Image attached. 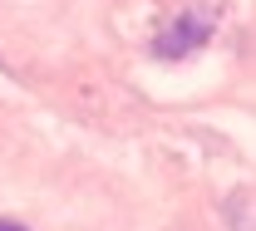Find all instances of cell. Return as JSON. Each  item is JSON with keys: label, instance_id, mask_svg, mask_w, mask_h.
Segmentation results:
<instances>
[{"label": "cell", "instance_id": "cell-1", "mask_svg": "<svg viewBox=\"0 0 256 231\" xmlns=\"http://www.w3.org/2000/svg\"><path fill=\"white\" fill-rule=\"evenodd\" d=\"M212 25H217V15H212V10H202V5L178 10V15H172V25L158 34V54H162V59H182V54H192V49H202V44H207V34H212Z\"/></svg>", "mask_w": 256, "mask_h": 231}, {"label": "cell", "instance_id": "cell-2", "mask_svg": "<svg viewBox=\"0 0 256 231\" xmlns=\"http://www.w3.org/2000/svg\"><path fill=\"white\" fill-rule=\"evenodd\" d=\"M0 231H25V227H20V222H0Z\"/></svg>", "mask_w": 256, "mask_h": 231}]
</instances>
